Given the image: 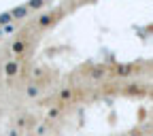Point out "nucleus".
Wrapping results in <instances>:
<instances>
[{
  "label": "nucleus",
  "instance_id": "nucleus-12",
  "mask_svg": "<svg viewBox=\"0 0 153 136\" xmlns=\"http://www.w3.org/2000/svg\"><path fill=\"white\" fill-rule=\"evenodd\" d=\"M32 123H34L32 119H28L26 115H22V117H17V123H15V126H17V128H26V126H32Z\"/></svg>",
  "mask_w": 153,
  "mask_h": 136
},
{
  "label": "nucleus",
  "instance_id": "nucleus-1",
  "mask_svg": "<svg viewBox=\"0 0 153 136\" xmlns=\"http://www.w3.org/2000/svg\"><path fill=\"white\" fill-rule=\"evenodd\" d=\"M134 72H136V64H130V62L115 64V68H113V74L119 77V79H128V77H132Z\"/></svg>",
  "mask_w": 153,
  "mask_h": 136
},
{
  "label": "nucleus",
  "instance_id": "nucleus-11",
  "mask_svg": "<svg viewBox=\"0 0 153 136\" xmlns=\"http://www.w3.org/2000/svg\"><path fill=\"white\" fill-rule=\"evenodd\" d=\"M13 22V15H11V11H7V13H0V26H9Z\"/></svg>",
  "mask_w": 153,
  "mask_h": 136
},
{
  "label": "nucleus",
  "instance_id": "nucleus-4",
  "mask_svg": "<svg viewBox=\"0 0 153 136\" xmlns=\"http://www.w3.org/2000/svg\"><path fill=\"white\" fill-rule=\"evenodd\" d=\"M72 98H74V89H72V87H62L60 94H57V100H60V104L72 102Z\"/></svg>",
  "mask_w": 153,
  "mask_h": 136
},
{
  "label": "nucleus",
  "instance_id": "nucleus-19",
  "mask_svg": "<svg viewBox=\"0 0 153 136\" xmlns=\"http://www.w3.org/2000/svg\"><path fill=\"white\" fill-rule=\"evenodd\" d=\"M0 36H2V28H0Z\"/></svg>",
  "mask_w": 153,
  "mask_h": 136
},
{
  "label": "nucleus",
  "instance_id": "nucleus-16",
  "mask_svg": "<svg viewBox=\"0 0 153 136\" xmlns=\"http://www.w3.org/2000/svg\"><path fill=\"white\" fill-rule=\"evenodd\" d=\"M41 77H43V68H36L34 70V79H41Z\"/></svg>",
  "mask_w": 153,
  "mask_h": 136
},
{
  "label": "nucleus",
  "instance_id": "nucleus-5",
  "mask_svg": "<svg viewBox=\"0 0 153 136\" xmlns=\"http://www.w3.org/2000/svg\"><path fill=\"white\" fill-rule=\"evenodd\" d=\"M4 74H7V77H15V74H19V62L9 60V62L4 64Z\"/></svg>",
  "mask_w": 153,
  "mask_h": 136
},
{
  "label": "nucleus",
  "instance_id": "nucleus-2",
  "mask_svg": "<svg viewBox=\"0 0 153 136\" xmlns=\"http://www.w3.org/2000/svg\"><path fill=\"white\" fill-rule=\"evenodd\" d=\"M145 94H147V89H145V85H140V83H130V85H126V87H123V96H132V98H143Z\"/></svg>",
  "mask_w": 153,
  "mask_h": 136
},
{
  "label": "nucleus",
  "instance_id": "nucleus-7",
  "mask_svg": "<svg viewBox=\"0 0 153 136\" xmlns=\"http://www.w3.org/2000/svg\"><path fill=\"white\" fill-rule=\"evenodd\" d=\"M62 115V104H55V106H49L47 109V121H55L57 117Z\"/></svg>",
  "mask_w": 153,
  "mask_h": 136
},
{
  "label": "nucleus",
  "instance_id": "nucleus-13",
  "mask_svg": "<svg viewBox=\"0 0 153 136\" xmlns=\"http://www.w3.org/2000/svg\"><path fill=\"white\" fill-rule=\"evenodd\" d=\"M26 7H28V11H30V9H32V11H36V9H43V7H45V2H43V0H32V2H28Z\"/></svg>",
  "mask_w": 153,
  "mask_h": 136
},
{
  "label": "nucleus",
  "instance_id": "nucleus-14",
  "mask_svg": "<svg viewBox=\"0 0 153 136\" xmlns=\"http://www.w3.org/2000/svg\"><path fill=\"white\" fill-rule=\"evenodd\" d=\"M126 136H147V134H145V132H143L140 128H134V130H130V132H128Z\"/></svg>",
  "mask_w": 153,
  "mask_h": 136
},
{
  "label": "nucleus",
  "instance_id": "nucleus-18",
  "mask_svg": "<svg viewBox=\"0 0 153 136\" xmlns=\"http://www.w3.org/2000/svg\"><path fill=\"white\" fill-rule=\"evenodd\" d=\"M147 136H153V130H151V132H149V134H147Z\"/></svg>",
  "mask_w": 153,
  "mask_h": 136
},
{
  "label": "nucleus",
  "instance_id": "nucleus-9",
  "mask_svg": "<svg viewBox=\"0 0 153 136\" xmlns=\"http://www.w3.org/2000/svg\"><path fill=\"white\" fill-rule=\"evenodd\" d=\"M38 94H41V87H38L36 83H30V85L26 87V96H28V98H36Z\"/></svg>",
  "mask_w": 153,
  "mask_h": 136
},
{
  "label": "nucleus",
  "instance_id": "nucleus-10",
  "mask_svg": "<svg viewBox=\"0 0 153 136\" xmlns=\"http://www.w3.org/2000/svg\"><path fill=\"white\" fill-rule=\"evenodd\" d=\"M30 11H28V7H17V9H13L11 11V15H13V19H22V17H26Z\"/></svg>",
  "mask_w": 153,
  "mask_h": 136
},
{
  "label": "nucleus",
  "instance_id": "nucleus-3",
  "mask_svg": "<svg viewBox=\"0 0 153 136\" xmlns=\"http://www.w3.org/2000/svg\"><path fill=\"white\" fill-rule=\"evenodd\" d=\"M106 74H108V68L104 66V64H100V66H94L91 70H89V77L94 81H100V79H106Z\"/></svg>",
  "mask_w": 153,
  "mask_h": 136
},
{
  "label": "nucleus",
  "instance_id": "nucleus-8",
  "mask_svg": "<svg viewBox=\"0 0 153 136\" xmlns=\"http://www.w3.org/2000/svg\"><path fill=\"white\" fill-rule=\"evenodd\" d=\"M26 49H28V43H26V41H22V38H19V41H15V43L11 45V51H13L15 55H22Z\"/></svg>",
  "mask_w": 153,
  "mask_h": 136
},
{
  "label": "nucleus",
  "instance_id": "nucleus-6",
  "mask_svg": "<svg viewBox=\"0 0 153 136\" xmlns=\"http://www.w3.org/2000/svg\"><path fill=\"white\" fill-rule=\"evenodd\" d=\"M53 22H55V15L53 13H45V15L38 17V28H49Z\"/></svg>",
  "mask_w": 153,
  "mask_h": 136
},
{
  "label": "nucleus",
  "instance_id": "nucleus-17",
  "mask_svg": "<svg viewBox=\"0 0 153 136\" xmlns=\"http://www.w3.org/2000/svg\"><path fill=\"white\" fill-rule=\"evenodd\" d=\"M9 136H19V130H17V128H15V130H11V134H9Z\"/></svg>",
  "mask_w": 153,
  "mask_h": 136
},
{
  "label": "nucleus",
  "instance_id": "nucleus-15",
  "mask_svg": "<svg viewBox=\"0 0 153 136\" xmlns=\"http://www.w3.org/2000/svg\"><path fill=\"white\" fill-rule=\"evenodd\" d=\"M13 30H15V26H13V24H9V26H4V28H2V34H9V32H13Z\"/></svg>",
  "mask_w": 153,
  "mask_h": 136
}]
</instances>
